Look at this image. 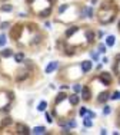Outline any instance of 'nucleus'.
<instances>
[{"label": "nucleus", "instance_id": "nucleus-36", "mask_svg": "<svg viewBox=\"0 0 120 135\" xmlns=\"http://www.w3.org/2000/svg\"><path fill=\"white\" fill-rule=\"evenodd\" d=\"M100 134H101V135H106V134H107V129H104V128H101V129H100Z\"/></svg>", "mask_w": 120, "mask_h": 135}, {"label": "nucleus", "instance_id": "nucleus-3", "mask_svg": "<svg viewBox=\"0 0 120 135\" xmlns=\"http://www.w3.org/2000/svg\"><path fill=\"white\" fill-rule=\"evenodd\" d=\"M80 69H82V73H89L92 70V60H83L80 63Z\"/></svg>", "mask_w": 120, "mask_h": 135}, {"label": "nucleus", "instance_id": "nucleus-11", "mask_svg": "<svg viewBox=\"0 0 120 135\" xmlns=\"http://www.w3.org/2000/svg\"><path fill=\"white\" fill-rule=\"evenodd\" d=\"M20 27H21V26H19V24H16V26H14L13 29H12L10 36H12L13 39H17V38H19V35H20Z\"/></svg>", "mask_w": 120, "mask_h": 135}, {"label": "nucleus", "instance_id": "nucleus-35", "mask_svg": "<svg viewBox=\"0 0 120 135\" xmlns=\"http://www.w3.org/2000/svg\"><path fill=\"white\" fill-rule=\"evenodd\" d=\"M61 132H63V134H69V132H70V127H69V128H67V127L63 128V131H61Z\"/></svg>", "mask_w": 120, "mask_h": 135}, {"label": "nucleus", "instance_id": "nucleus-28", "mask_svg": "<svg viewBox=\"0 0 120 135\" xmlns=\"http://www.w3.org/2000/svg\"><path fill=\"white\" fill-rule=\"evenodd\" d=\"M67 124H69V127H70V128H76V127H77V122L73 121V119H70V121L67 122Z\"/></svg>", "mask_w": 120, "mask_h": 135}, {"label": "nucleus", "instance_id": "nucleus-8", "mask_svg": "<svg viewBox=\"0 0 120 135\" xmlns=\"http://www.w3.org/2000/svg\"><path fill=\"white\" fill-rule=\"evenodd\" d=\"M67 99V95L64 94L63 91L60 92V94H57L56 95V99H54V103H56V105H59L60 102H63V101H66Z\"/></svg>", "mask_w": 120, "mask_h": 135}, {"label": "nucleus", "instance_id": "nucleus-37", "mask_svg": "<svg viewBox=\"0 0 120 135\" xmlns=\"http://www.w3.org/2000/svg\"><path fill=\"white\" fill-rule=\"evenodd\" d=\"M67 88H69V86H66V85H61V86H60V91H64V89H67Z\"/></svg>", "mask_w": 120, "mask_h": 135}, {"label": "nucleus", "instance_id": "nucleus-23", "mask_svg": "<svg viewBox=\"0 0 120 135\" xmlns=\"http://www.w3.org/2000/svg\"><path fill=\"white\" fill-rule=\"evenodd\" d=\"M110 113H112V106L104 105V108H103V115H110Z\"/></svg>", "mask_w": 120, "mask_h": 135}, {"label": "nucleus", "instance_id": "nucleus-38", "mask_svg": "<svg viewBox=\"0 0 120 135\" xmlns=\"http://www.w3.org/2000/svg\"><path fill=\"white\" fill-rule=\"evenodd\" d=\"M101 62H103V63H109V59H107V58H103V60H101Z\"/></svg>", "mask_w": 120, "mask_h": 135}, {"label": "nucleus", "instance_id": "nucleus-27", "mask_svg": "<svg viewBox=\"0 0 120 135\" xmlns=\"http://www.w3.org/2000/svg\"><path fill=\"white\" fill-rule=\"evenodd\" d=\"M99 52L100 53H104V52H106V43H99Z\"/></svg>", "mask_w": 120, "mask_h": 135}, {"label": "nucleus", "instance_id": "nucleus-33", "mask_svg": "<svg viewBox=\"0 0 120 135\" xmlns=\"http://www.w3.org/2000/svg\"><path fill=\"white\" fill-rule=\"evenodd\" d=\"M80 115H82V116H84L86 115V113H87V108H82V109H80Z\"/></svg>", "mask_w": 120, "mask_h": 135}, {"label": "nucleus", "instance_id": "nucleus-7", "mask_svg": "<svg viewBox=\"0 0 120 135\" xmlns=\"http://www.w3.org/2000/svg\"><path fill=\"white\" fill-rule=\"evenodd\" d=\"M27 78H29V70H21V72H19L16 75L17 82H21V81H24V79H27Z\"/></svg>", "mask_w": 120, "mask_h": 135}, {"label": "nucleus", "instance_id": "nucleus-40", "mask_svg": "<svg viewBox=\"0 0 120 135\" xmlns=\"http://www.w3.org/2000/svg\"><path fill=\"white\" fill-rule=\"evenodd\" d=\"M116 60H117V62L120 60V55H116Z\"/></svg>", "mask_w": 120, "mask_h": 135}, {"label": "nucleus", "instance_id": "nucleus-13", "mask_svg": "<svg viewBox=\"0 0 120 135\" xmlns=\"http://www.w3.org/2000/svg\"><path fill=\"white\" fill-rule=\"evenodd\" d=\"M67 99L70 101V103H72V105H77V103H79V101H80L76 92H75L73 95H70V96H67Z\"/></svg>", "mask_w": 120, "mask_h": 135}, {"label": "nucleus", "instance_id": "nucleus-43", "mask_svg": "<svg viewBox=\"0 0 120 135\" xmlns=\"http://www.w3.org/2000/svg\"><path fill=\"white\" fill-rule=\"evenodd\" d=\"M50 2H54V0H50Z\"/></svg>", "mask_w": 120, "mask_h": 135}, {"label": "nucleus", "instance_id": "nucleus-31", "mask_svg": "<svg viewBox=\"0 0 120 135\" xmlns=\"http://www.w3.org/2000/svg\"><path fill=\"white\" fill-rule=\"evenodd\" d=\"M4 42H6V36H4V35H2V36H0V46L4 45Z\"/></svg>", "mask_w": 120, "mask_h": 135}, {"label": "nucleus", "instance_id": "nucleus-20", "mask_svg": "<svg viewBox=\"0 0 120 135\" xmlns=\"http://www.w3.org/2000/svg\"><path fill=\"white\" fill-rule=\"evenodd\" d=\"M86 14H87V17H90V19H93L94 17V12L92 7H86Z\"/></svg>", "mask_w": 120, "mask_h": 135}, {"label": "nucleus", "instance_id": "nucleus-39", "mask_svg": "<svg viewBox=\"0 0 120 135\" xmlns=\"http://www.w3.org/2000/svg\"><path fill=\"white\" fill-rule=\"evenodd\" d=\"M26 2H27V4H32V3L35 2V0H26Z\"/></svg>", "mask_w": 120, "mask_h": 135}, {"label": "nucleus", "instance_id": "nucleus-22", "mask_svg": "<svg viewBox=\"0 0 120 135\" xmlns=\"http://www.w3.org/2000/svg\"><path fill=\"white\" fill-rule=\"evenodd\" d=\"M72 89H73V92L79 94V92H82V85H80V84H75V85L72 86Z\"/></svg>", "mask_w": 120, "mask_h": 135}, {"label": "nucleus", "instance_id": "nucleus-18", "mask_svg": "<svg viewBox=\"0 0 120 135\" xmlns=\"http://www.w3.org/2000/svg\"><path fill=\"white\" fill-rule=\"evenodd\" d=\"M14 60H16L17 63L24 62V55L23 53H16V55H14Z\"/></svg>", "mask_w": 120, "mask_h": 135}, {"label": "nucleus", "instance_id": "nucleus-6", "mask_svg": "<svg viewBox=\"0 0 120 135\" xmlns=\"http://www.w3.org/2000/svg\"><path fill=\"white\" fill-rule=\"evenodd\" d=\"M90 98H92V91H90V88H82V99L83 101H90Z\"/></svg>", "mask_w": 120, "mask_h": 135}, {"label": "nucleus", "instance_id": "nucleus-30", "mask_svg": "<svg viewBox=\"0 0 120 135\" xmlns=\"http://www.w3.org/2000/svg\"><path fill=\"white\" fill-rule=\"evenodd\" d=\"M86 116H89V118H94V116H96V113L92 112V111H89V109H87V113H86Z\"/></svg>", "mask_w": 120, "mask_h": 135}, {"label": "nucleus", "instance_id": "nucleus-4", "mask_svg": "<svg viewBox=\"0 0 120 135\" xmlns=\"http://www.w3.org/2000/svg\"><path fill=\"white\" fill-rule=\"evenodd\" d=\"M16 132L19 135H27V134H30V129L24 124H17L16 125Z\"/></svg>", "mask_w": 120, "mask_h": 135}, {"label": "nucleus", "instance_id": "nucleus-9", "mask_svg": "<svg viewBox=\"0 0 120 135\" xmlns=\"http://www.w3.org/2000/svg\"><path fill=\"white\" fill-rule=\"evenodd\" d=\"M79 30V26H70L69 29L66 30V33H64V36H66V38H72L73 35H75L76 32H77Z\"/></svg>", "mask_w": 120, "mask_h": 135}, {"label": "nucleus", "instance_id": "nucleus-5", "mask_svg": "<svg viewBox=\"0 0 120 135\" xmlns=\"http://www.w3.org/2000/svg\"><path fill=\"white\" fill-rule=\"evenodd\" d=\"M57 66H59V62H56V60H54V62H50L47 66H46V70H44V72L47 73V75H50V73H53L54 70L57 69Z\"/></svg>", "mask_w": 120, "mask_h": 135}, {"label": "nucleus", "instance_id": "nucleus-14", "mask_svg": "<svg viewBox=\"0 0 120 135\" xmlns=\"http://www.w3.org/2000/svg\"><path fill=\"white\" fill-rule=\"evenodd\" d=\"M32 134H35V135H40V134H46V128H44V127H36V128H33Z\"/></svg>", "mask_w": 120, "mask_h": 135}, {"label": "nucleus", "instance_id": "nucleus-17", "mask_svg": "<svg viewBox=\"0 0 120 135\" xmlns=\"http://www.w3.org/2000/svg\"><path fill=\"white\" fill-rule=\"evenodd\" d=\"M46 108H47V102L46 101H42V102H39V105H37V111H46Z\"/></svg>", "mask_w": 120, "mask_h": 135}, {"label": "nucleus", "instance_id": "nucleus-26", "mask_svg": "<svg viewBox=\"0 0 120 135\" xmlns=\"http://www.w3.org/2000/svg\"><path fill=\"white\" fill-rule=\"evenodd\" d=\"M90 55H92V58H93V60H97V62H99V58H100L99 53H96V52H90Z\"/></svg>", "mask_w": 120, "mask_h": 135}, {"label": "nucleus", "instance_id": "nucleus-29", "mask_svg": "<svg viewBox=\"0 0 120 135\" xmlns=\"http://www.w3.org/2000/svg\"><path fill=\"white\" fill-rule=\"evenodd\" d=\"M67 7H69V4H63V6H60V7H59V13H63V12H66V10H67Z\"/></svg>", "mask_w": 120, "mask_h": 135}, {"label": "nucleus", "instance_id": "nucleus-24", "mask_svg": "<svg viewBox=\"0 0 120 135\" xmlns=\"http://www.w3.org/2000/svg\"><path fill=\"white\" fill-rule=\"evenodd\" d=\"M2 10L3 12H12V10H13V7H12L10 4H3L2 6Z\"/></svg>", "mask_w": 120, "mask_h": 135}, {"label": "nucleus", "instance_id": "nucleus-10", "mask_svg": "<svg viewBox=\"0 0 120 135\" xmlns=\"http://www.w3.org/2000/svg\"><path fill=\"white\" fill-rule=\"evenodd\" d=\"M84 36H86V39H87L89 43H93V42H94V38H96V33H94L93 30H87V32L84 33Z\"/></svg>", "mask_w": 120, "mask_h": 135}, {"label": "nucleus", "instance_id": "nucleus-25", "mask_svg": "<svg viewBox=\"0 0 120 135\" xmlns=\"http://www.w3.org/2000/svg\"><path fill=\"white\" fill-rule=\"evenodd\" d=\"M10 124H12V119L10 118H4V119H3V122H2L3 127H7V125H10Z\"/></svg>", "mask_w": 120, "mask_h": 135}, {"label": "nucleus", "instance_id": "nucleus-19", "mask_svg": "<svg viewBox=\"0 0 120 135\" xmlns=\"http://www.w3.org/2000/svg\"><path fill=\"white\" fill-rule=\"evenodd\" d=\"M12 55H13L12 49H4V50H2V56H3V58H10Z\"/></svg>", "mask_w": 120, "mask_h": 135}, {"label": "nucleus", "instance_id": "nucleus-2", "mask_svg": "<svg viewBox=\"0 0 120 135\" xmlns=\"http://www.w3.org/2000/svg\"><path fill=\"white\" fill-rule=\"evenodd\" d=\"M109 99H110V94L107 91H104L101 94H99V96L96 98V103H106Z\"/></svg>", "mask_w": 120, "mask_h": 135}, {"label": "nucleus", "instance_id": "nucleus-15", "mask_svg": "<svg viewBox=\"0 0 120 135\" xmlns=\"http://www.w3.org/2000/svg\"><path fill=\"white\" fill-rule=\"evenodd\" d=\"M92 118H89V116H84V119H83V125H84V128H92L93 127V122L90 121Z\"/></svg>", "mask_w": 120, "mask_h": 135}, {"label": "nucleus", "instance_id": "nucleus-34", "mask_svg": "<svg viewBox=\"0 0 120 135\" xmlns=\"http://www.w3.org/2000/svg\"><path fill=\"white\" fill-rule=\"evenodd\" d=\"M9 26H10V23H7V22L2 23V24H0V29H6V27H9Z\"/></svg>", "mask_w": 120, "mask_h": 135}, {"label": "nucleus", "instance_id": "nucleus-32", "mask_svg": "<svg viewBox=\"0 0 120 135\" xmlns=\"http://www.w3.org/2000/svg\"><path fill=\"white\" fill-rule=\"evenodd\" d=\"M46 121L49 122V124H52L53 122V119H52V116H50V113H46Z\"/></svg>", "mask_w": 120, "mask_h": 135}, {"label": "nucleus", "instance_id": "nucleus-16", "mask_svg": "<svg viewBox=\"0 0 120 135\" xmlns=\"http://www.w3.org/2000/svg\"><path fill=\"white\" fill-rule=\"evenodd\" d=\"M52 13V7H47V9H44V10H42L39 13V16H42V17H47L49 14Z\"/></svg>", "mask_w": 120, "mask_h": 135}, {"label": "nucleus", "instance_id": "nucleus-41", "mask_svg": "<svg viewBox=\"0 0 120 135\" xmlns=\"http://www.w3.org/2000/svg\"><path fill=\"white\" fill-rule=\"evenodd\" d=\"M117 29H119V32H120V19H119V23H117Z\"/></svg>", "mask_w": 120, "mask_h": 135}, {"label": "nucleus", "instance_id": "nucleus-21", "mask_svg": "<svg viewBox=\"0 0 120 135\" xmlns=\"http://www.w3.org/2000/svg\"><path fill=\"white\" fill-rule=\"evenodd\" d=\"M110 99H112V101H117V99H120V92H119V91L113 92V94L110 95Z\"/></svg>", "mask_w": 120, "mask_h": 135}, {"label": "nucleus", "instance_id": "nucleus-12", "mask_svg": "<svg viewBox=\"0 0 120 135\" xmlns=\"http://www.w3.org/2000/svg\"><path fill=\"white\" fill-rule=\"evenodd\" d=\"M116 43V38L113 35H109L106 38V46H109V48H112V46H115Z\"/></svg>", "mask_w": 120, "mask_h": 135}, {"label": "nucleus", "instance_id": "nucleus-42", "mask_svg": "<svg viewBox=\"0 0 120 135\" xmlns=\"http://www.w3.org/2000/svg\"><path fill=\"white\" fill-rule=\"evenodd\" d=\"M119 85H120V76H119Z\"/></svg>", "mask_w": 120, "mask_h": 135}, {"label": "nucleus", "instance_id": "nucleus-1", "mask_svg": "<svg viewBox=\"0 0 120 135\" xmlns=\"http://www.w3.org/2000/svg\"><path fill=\"white\" fill-rule=\"evenodd\" d=\"M99 81L104 85V86H110V85H112L113 78H112V75H110L109 72H101L99 75Z\"/></svg>", "mask_w": 120, "mask_h": 135}]
</instances>
